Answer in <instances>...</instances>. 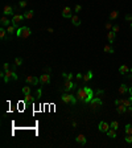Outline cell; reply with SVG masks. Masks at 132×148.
<instances>
[{
    "label": "cell",
    "mask_w": 132,
    "mask_h": 148,
    "mask_svg": "<svg viewBox=\"0 0 132 148\" xmlns=\"http://www.w3.org/2000/svg\"><path fill=\"white\" fill-rule=\"evenodd\" d=\"M30 35H32V30H30L28 27H20L16 30V36L19 38H21V40H25V38H28Z\"/></svg>",
    "instance_id": "obj_1"
},
{
    "label": "cell",
    "mask_w": 132,
    "mask_h": 148,
    "mask_svg": "<svg viewBox=\"0 0 132 148\" xmlns=\"http://www.w3.org/2000/svg\"><path fill=\"white\" fill-rule=\"evenodd\" d=\"M87 95H89V93H87V86L79 87L78 90H77V94H75L77 100H79V102H86Z\"/></svg>",
    "instance_id": "obj_2"
},
{
    "label": "cell",
    "mask_w": 132,
    "mask_h": 148,
    "mask_svg": "<svg viewBox=\"0 0 132 148\" xmlns=\"http://www.w3.org/2000/svg\"><path fill=\"white\" fill-rule=\"evenodd\" d=\"M61 99L64 100L66 105H75L77 103V97L70 94V93H66V91L61 95Z\"/></svg>",
    "instance_id": "obj_3"
},
{
    "label": "cell",
    "mask_w": 132,
    "mask_h": 148,
    "mask_svg": "<svg viewBox=\"0 0 132 148\" xmlns=\"http://www.w3.org/2000/svg\"><path fill=\"white\" fill-rule=\"evenodd\" d=\"M11 79L16 81V79H17V74H16L15 70H7V72H5V77H4V82L8 83Z\"/></svg>",
    "instance_id": "obj_4"
},
{
    "label": "cell",
    "mask_w": 132,
    "mask_h": 148,
    "mask_svg": "<svg viewBox=\"0 0 132 148\" xmlns=\"http://www.w3.org/2000/svg\"><path fill=\"white\" fill-rule=\"evenodd\" d=\"M75 87H77L75 83H73L70 79H65V83H64V86H62V90L66 91V93H69V91H71V90L75 89Z\"/></svg>",
    "instance_id": "obj_5"
},
{
    "label": "cell",
    "mask_w": 132,
    "mask_h": 148,
    "mask_svg": "<svg viewBox=\"0 0 132 148\" xmlns=\"http://www.w3.org/2000/svg\"><path fill=\"white\" fill-rule=\"evenodd\" d=\"M115 105L118 106V105H124L127 108L129 107V106H132V95L128 98V99H116L115 100Z\"/></svg>",
    "instance_id": "obj_6"
},
{
    "label": "cell",
    "mask_w": 132,
    "mask_h": 148,
    "mask_svg": "<svg viewBox=\"0 0 132 148\" xmlns=\"http://www.w3.org/2000/svg\"><path fill=\"white\" fill-rule=\"evenodd\" d=\"M102 106V100H100L99 98H92L91 99V102H90V107H91V110H98V108Z\"/></svg>",
    "instance_id": "obj_7"
},
{
    "label": "cell",
    "mask_w": 132,
    "mask_h": 148,
    "mask_svg": "<svg viewBox=\"0 0 132 148\" xmlns=\"http://www.w3.org/2000/svg\"><path fill=\"white\" fill-rule=\"evenodd\" d=\"M22 20H24V16H22V15H13V16H12V25L20 28L19 24H20Z\"/></svg>",
    "instance_id": "obj_8"
},
{
    "label": "cell",
    "mask_w": 132,
    "mask_h": 148,
    "mask_svg": "<svg viewBox=\"0 0 132 148\" xmlns=\"http://www.w3.org/2000/svg\"><path fill=\"white\" fill-rule=\"evenodd\" d=\"M25 81H27L28 85H30V86H34V85H38L40 78H37V77H34V75H29V77H27Z\"/></svg>",
    "instance_id": "obj_9"
},
{
    "label": "cell",
    "mask_w": 132,
    "mask_h": 148,
    "mask_svg": "<svg viewBox=\"0 0 132 148\" xmlns=\"http://www.w3.org/2000/svg\"><path fill=\"white\" fill-rule=\"evenodd\" d=\"M110 128H111V127H110V124L106 123V122H100V123H99V126H98V130H99L100 132H107Z\"/></svg>",
    "instance_id": "obj_10"
},
{
    "label": "cell",
    "mask_w": 132,
    "mask_h": 148,
    "mask_svg": "<svg viewBox=\"0 0 132 148\" xmlns=\"http://www.w3.org/2000/svg\"><path fill=\"white\" fill-rule=\"evenodd\" d=\"M15 9H13V7L11 5H4L3 7V13H4V16H9V15H13Z\"/></svg>",
    "instance_id": "obj_11"
},
{
    "label": "cell",
    "mask_w": 132,
    "mask_h": 148,
    "mask_svg": "<svg viewBox=\"0 0 132 148\" xmlns=\"http://www.w3.org/2000/svg\"><path fill=\"white\" fill-rule=\"evenodd\" d=\"M40 82L42 85H49L50 83V74H42V75H40Z\"/></svg>",
    "instance_id": "obj_12"
},
{
    "label": "cell",
    "mask_w": 132,
    "mask_h": 148,
    "mask_svg": "<svg viewBox=\"0 0 132 148\" xmlns=\"http://www.w3.org/2000/svg\"><path fill=\"white\" fill-rule=\"evenodd\" d=\"M0 40H2V41L8 40V33H7V29H4V27L0 28Z\"/></svg>",
    "instance_id": "obj_13"
},
{
    "label": "cell",
    "mask_w": 132,
    "mask_h": 148,
    "mask_svg": "<svg viewBox=\"0 0 132 148\" xmlns=\"http://www.w3.org/2000/svg\"><path fill=\"white\" fill-rule=\"evenodd\" d=\"M12 22V20L8 19V16H3L2 19H0V24H2V27H9V24Z\"/></svg>",
    "instance_id": "obj_14"
},
{
    "label": "cell",
    "mask_w": 132,
    "mask_h": 148,
    "mask_svg": "<svg viewBox=\"0 0 132 148\" xmlns=\"http://www.w3.org/2000/svg\"><path fill=\"white\" fill-rule=\"evenodd\" d=\"M62 16H64V17H70V19H71L73 15H71V8H70V7H65V8L62 9Z\"/></svg>",
    "instance_id": "obj_15"
},
{
    "label": "cell",
    "mask_w": 132,
    "mask_h": 148,
    "mask_svg": "<svg viewBox=\"0 0 132 148\" xmlns=\"http://www.w3.org/2000/svg\"><path fill=\"white\" fill-rule=\"evenodd\" d=\"M128 90H129V89H128L127 85H126V83H122L120 86H119V90H118V91H119L120 95H124L126 93H128Z\"/></svg>",
    "instance_id": "obj_16"
},
{
    "label": "cell",
    "mask_w": 132,
    "mask_h": 148,
    "mask_svg": "<svg viewBox=\"0 0 132 148\" xmlns=\"http://www.w3.org/2000/svg\"><path fill=\"white\" fill-rule=\"evenodd\" d=\"M75 142H77V144H79V145H85V144H86V138H85L83 135H78L75 138Z\"/></svg>",
    "instance_id": "obj_17"
},
{
    "label": "cell",
    "mask_w": 132,
    "mask_h": 148,
    "mask_svg": "<svg viewBox=\"0 0 132 148\" xmlns=\"http://www.w3.org/2000/svg\"><path fill=\"white\" fill-rule=\"evenodd\" d=\"M115 38H116V33L112 32V30H110V32L107 33V40H108V42L112 44V42L115 41Z\"/></svg>",
    "instance_id": "obj_18"
},
{
    "label": "cell",
    "mask_w": 132,
    "mask_h": 148,
    "mask_svg": "<svg viewBox=\"0 0 132 148\" xmlns=\"http://www.w3.org/2000/svg\"><path fill=\"white\" fill-rule=\"evenodd\" d=\"M129 72H131V69H129L127 65H122V66L119 67V73L123 74V75H124V74H128Z\"/></svg>",
    "instance_id": "obj_19"
},
{
    "label": "cell",
    "mask_w": 132,
    "mask_h": 148,
    "mask_svg": "<svg viewBox=\"0 0 132 148\" xmlns=\"http://www.w3.org/2000/svg\"><path fill=\"white\" fill-rule=\"evenodd\" d=\"M92 75H94V74H92V72H91V70H89L86 74H83V82H85V83H87V82L92 78Z\"/></svg>",
    "instance_id": "obj_20"
},
{
    "label": "cell",
    "mask_w": 132,
    "mask_h": 148,
    "mask_svg": "<svg viewBox=\"0 0 132 148\" xmlns=\"http://www.w3.org/2000/svg\"><path fill=\"white\" fill-rule=\"evenodd\" d=\"M71 22H73V25L78 27V25H81V19L77 16V15H73L71 16Z\"/></svg>",
    "instance_id": "obj_21"
},
{
    "label": "cell",
    "mask_w": 132,
    "mask_h": 148,
    "mask_svg": "<svg viewBox=\"0 0 132 148\" xmlns=\"http://www.w3.org/2000/svg\"><path fill=\"white\" fill-rule=\"evenodd\" d=\"M116 111H118V114H124L127 112V107L124 105H118L116 106Z\"/></svg>",
    "instance_id": "obj_22"
},
{
    "label": "cell",
    "mask_w": 132,
    "mask_h": 148,
    "mask_svg": "<svg viewBox=\"0 0 132 148\" xmlns=\"http://www.w3.org/2000/svg\"><path fill=\"white\" fill-rule=\"evenodd\" d=\"M33 15H34V11L30 9V11H25L22 16H24V19H27V20H30V19L33 17Z\"/></svg>",
    "instance_id": "obj_23"
},
{
    "label": "cell",
    "mask_w": 132,
    "mask_h": 148,
    "mask_svg": "<svg viewBox=\"0 0 132 148\" xmlns=\"http://www.w3.org/2000/svg\"><path fill=\"white\" fill-rule=\"evenodd\" d=\"M17 30V27H15V25H9V27H7V33H8L9 36H12L15 32Z\"/></svg>",
    "instance_id": "obj_24"
},
{
    "label": "cell",
    "mask_w": 132,
    "mask_h": 148,
    "mask_svg": "<svg viewBox=\"0 0 132 148\" xmlns=\"http://www.w3.org/2000/svg\"><path fill=\"white\" fill-rule=\"evenodd\" d=\"M106 134H107V136H108V138H112V139H115V138H116V130L110 128V130H108V131L106 132Z\"/></svg>",
    "instance_id": "obj_25"
},
{
    "label": "cell",
    "mask_w": 132,
    "mask_h": 148,
    "mask_svg": "<svg viewBox=\"0 0 132 148\" xmlns=\"http://www.w3.org/2000/svg\"><path fill=\"white\" fill-rule=\"evenodd\" d=\"M103 50L106 52V53H114V48L110 45V44H107V45H104L103 46Z\"/></svg>",
    "instance_id": "obj_26"
},
{
    "label": "cell",
    "mask_w": 132,
    "mask_h": 148,
    "mask_svg": "<svg viewBox=\"0 0 132 148\" xmlns=\"http://www.w3.org/2000/svg\"><path fill=\"white\" fill-rule=\"evenodd\" d=\"M118 16H119V12H118V11H112V12L110 13V21L118 19Z\"/></svg>",
    "instance_id": "obj_27"
},
{
    "label": "cell",
    "mask_w": 132,
    "mask_h": 148,
    "mask_svg": "<svg viewBox=\"0 0 132 148\" xmlns=\"http://www.w3.org/2000/svg\"><path fill=\"white\" fill-rule=\"evenodd\" d=\"M24 102H25V103H33V102H34V98H33L32 95H25Z\"/></svg>",
    "instance_id": "obj_28"
},
{
    "label": "cell",
    "mask_w": 132,
    "mask_h": 148,
    "mask_svg": "<svg viewBox=\"0 0 132 148\" xmlns=\"http://www.w3.org/2000/svg\"><path fill=\"white\" fill-rule=\"evenodd\" d=\"M22 94H24V97L25 95H30V87L29 86H24V87H22Z\"/></svg>",
    "instance_id": "obj_29"
},
{
    "label": "cell",
    "mask_w": 132,
    "mask_h": 148,
    "mask_svg": "<svg viewBox=\"0 0 132 148\" xmlns=\"http://www.w3.org/2000/svg\"><path fill=\"white\" fill-rule=\"evenodd\" d=\"M15 65H16V66H21L22 65V58H20V57L15 58Z\"/></svg>",
    "instance_id": "obj_30"
},
{
    "label": "cell",
    "mask_w": 132,
    "mask_h": 148,
    "mask_svg": "<svg viewBox=\"0 0 132 148\" xmlns=\"http://www.w3.org/2000/svg\"><path fill=\"white\" fill-rule=\"evenodd\" d=\"M124 131H126V134H131L132 135V124H127L126 128H124Z\"/></svg>",
    "instance_id": "obj_31"
},
{
    "label": "cell",
    "mask_w": 132,
    "mask_h": 148,
    "mask_svg": "<svg viewBox=\"0 0 132 148\" xmlns=\"http://www.w3.org/2000/svg\"><path fill=\"white\" fill-rule=\"evenodd\" d=\"M110 127H111V128H114V130H118V128H119V123L116 122V120H114V122L110 124Z\"/></svg>",
    "instance_id": "obj_32"
},
{
    "label": "cell",
    "mask_w": 132,
    "mask_h": 148,
    "mask_svg": "<svg viewBox=\"0 0 132 148\" xmlns=\"http://www.w3.org/2000/svg\"><path fill=\"white\" fill-rule=\"evenodd\" d=\"M19 7L20 8H25L27 7V0H21V2L19 3Z\"/></svg>",
    "instance_id": "obj_33"
},
{
    "label": "cell",
    "mask_w": 132,
    "mask_h": 148,
    "mask_svg": "<svg viewBox=\"0 0 132 148\" xmlns=\"http://www.w3.org/2000/svg\"><path fill=\"white\" fill-rule=\"evenodd\" d=\"M81 9H82V5H79V4H77V5L74 7V12H77V13L81 12Z\"/></svg>",
    "instance_id": "obj_34"
},
{
    "label": "cell",
    "mask_w": 132,
    "mask_h": 148,
    "mask_svg": "<svg viewBox=\"0 0 132 148\" xmlns=\"http://www.w3.org/2000/svg\"><path fill=\"white\" fill-rule=\"evenodd\" d=\"M104 28H106L107 30H111V29H112V24H111L110 21H108V22H106V25H104Z\"/></svg>",
    "instance_id": "obj_35"
},
{
    "label": "cell",
    "mask_w": 132,
    "mask_h": 148,
    "mask_svg": "<svg viewBox=\"0 0 132 148\" xmlns=\"http://www.w3.org/2000/svg\"><path fill=\"white\" fill-rule=\"evenodd\" d=\"M119 29H120V27L115 24V25H112V29H111V30H112V32H115V33H116V32H119Z\"/></svg>",
    "instance_id": "obj_36"
},
{
    "label": "cell",
    "mask_w": 132,
    "mask_h": 148,
    "mask_svg": "<svg viewBox=\"0 0 132 148\" xmlns=\"http://www.w3.org/2000/svg\"><path fill=\"white\" fill-rule=\"evenodd\" d=\"M126 142H127V143H132V135H131V134H127V136H126Z\"/></svg>",
    "instance_id": "obj_37"
},
{
    "label": "cell",
    "mask_w": 132,
    "mask_h": 148,
    "mask_svg": "<svg viewBox=\"0 0 132 148\" xmlns=\"http://www.w3.org/2000/svg\"><path fill=\"white\" fill-rule=\"evenodd\" d=\"M75 78H77V81H81V79H83V74L82 73H78L75 75Z\"/></svg>",
    "instance_id": "obj_38"
},
{
    "label": "cell",
    "mask_w": 132,
    "mask_h": 148,
    "mask_svg": "<svg viewBox=\"0 0 132 148\" xmlns=\"http://www.w3.org/2000/svg\"><path fill=\"white\" fill-rule=\"evenodd\" d=\"M36 95H37V98H41V95H42V91H41V89L36 91Z\"/></svg>",
    "instance_id": "obj_39"
},
{
    "label": "cell",
    "mask_w": 132,
    "mask_h": 148,
    "mask_svg": "<svg viewBox=\"0 0 132 148\" xmlns=\"http://www.w3.org/2000/svg\"><path fill=\"white\" fill-rule=\"evenodd\" d=\"M3 70H9V64H3Z\"/></svg>",
    "instance_id": "obj_40"
},
{
    "label": "cell",
    "mask_w": 132,
    "mask_h": 148,
    "mask_svg": "<svg viewBox=\"0 0 132 148\" xmlns=\"http://www.w3.org/2000/svg\"><path fill=\"white\" fill-rule=\"evenodd\" d=\"M65 79H70V81H71V79H73V74H71V73H67V75H66Z\"/></svg>",
    "instance_id": "obj_41"
},
{
    "label": "cell",
    "mask_w": 132,
    "mask_h": 148,
    "mask_svg": "<svg viewBox=\"0 0 132 148\" xmlns=\"http://www.w3.org/2000/svg\"><path fill=\"white\" fill-rule=\"evenodd\" d=\"M103 93H104L103 90H100V89H99V90H97V95H102Z\"/></svg>",
    "instance_id": "obj_42"
},
{
    "label": "cell",
    "mask_w": 132,
    "mask_h": 148,
    "mask_svg": "<svg viewBox=\"0 0 132 148\" xmlns=\"http://www.w3.org/2000/svg\"><path fill=\"white\" fill-rule=\"evenodd\" d=\"M126 20H128V21L132 20V16H131V15H127V16H126Z\"/></svg>",
    "instance_id": "obj_43"
},
{
    "label": "cell",
    "mask_w": 132,
    "mask_h": 148,
    "mask_svg": "<svg viewBox=\"0 0 132 148\" xmlns=\"http://www.w3.org/2000/svg\"><path fill=\"white\" fill-rule=\"evenodd\" d=\"M127 111H128L129 114H132V106H129V107L127 108Z\"/></svg>",
    "instance_id": "obj_44"
},
{
    "label": "cell",
    "mask_w": 132,
    "mask_h": 148,
    "mask_svg": "<svg viewBox=\"0 0 132 148\" xmlns=\"http://www.w3.org/2000/svg\"><path fill=\"white\" fill-rule=\"evenodd\" d=\"M128 93H129V94H131V95H132V86H131V87H129V90H128Z\"/></svg>",
    "instance_id": "obj_45"
},
{
    "label": "cell",
    "mask_w": 132,
    "mask_h": 148,
    "mask_svg": "<svg viewBox=\"0 0 132 148\" xmlns=\"http://www.w3.org/2000/svg\"><path fill=\"white\" fill-rule=\"evenodd\" d=\"M131 73H132V67H131Z\"/></svg>",
    "instance_id": "obj_46"
},
{
    "label": "cell",
    "mask_w": 132,
    "mask_h": 148,
    "mask_svg": "<svg viewBox=\"0 0 132 148\" xmlns=\"http://www.w3.org/2000/svg\"><path fill=\"white\" fill-rule=\"evenodd\" d=\"M131 29H132V24H131Z\"/></svg>",
    "instance_id": "obj_47"
}]
</instances>
